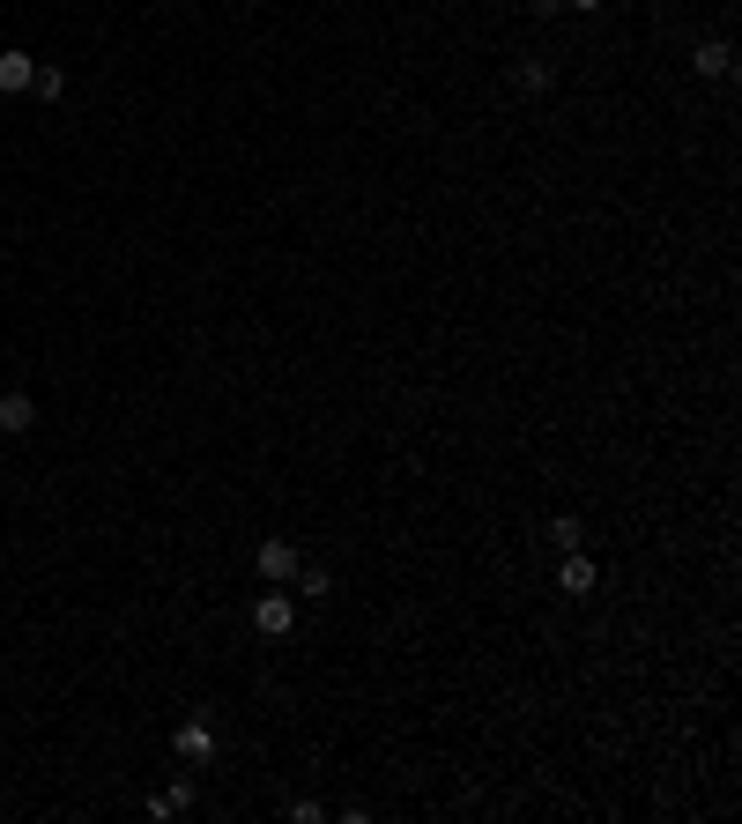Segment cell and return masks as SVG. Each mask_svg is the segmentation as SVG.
Here are the masks:
<instances>
[{
    "label": "cell",
    "mask_w": 742,
    "mask_h": 824,
    "mask_svg": "<svg viewBox=\"0 0 742 824\" xmlns=\"http://www.w3.org/2000/svg\"><path fill=\"white\" fill-rule=\"evenodd\" d=\"M253 625L268 631V639H290V631H297V601L290 595H260V601H253Z\"/></svg>",
    "instance_id": "1"
},
{
    "label": "cell",
    "mask_w": 742,
    "mask_h": 824,
    "mask_svg": "<svg viewBox=\"0 0 742 824\" xmlns=\"http://www.w3.org/2000/svg\"><path fill=\"white\" fill-rule=\"evenodd\" d=\"M253 565H260V579H275V587H282V579H297V549L282 543V535H268V543L253 549Z\"/></svg>",
    "instance_id": "2"
},
{
    "label": "cell",
    "mask_w": 742,
    "mask_h": 824,
    "mask_svg": "<svg viewBox=\"0 0 742 824\" xmlns=\"http://www.w3.org/2000/svg\"><path fill=\"white\" fill-rule=\"evenodd\" d=\"M172 750L186 758V765H208V758H216V728H208V721H186V728L172 735Z\"/></svg>",
    "instance_id": "3"
},
{
    "label": "cell",
    "mask_w": 742,
    "mask_h": 824,
    "mask_svg": "<svg viewBox=\"0 0 742 824\" xmlns=\"http://www.w3.org/2000/svg\"><path fill=\"white\" fill-rule=\"evenodd\" d=\"M38 424V401L16 387V394H0V439H23V431Z\"/></svg>",
    "instance_id": "4"
},
{
    "label": "cell",
    "mask_w": 742,
    "mask_h": 824,
    "mask_svg": "<svg viewBox=\"0 0 742 824\" xmlns=\"http://www.w3.org/2000/svg\"><path fill=\"white\" fill-rule=\"evenodd\" d=\"M30 82H38V60L30 52H0V97H23Z\"/></svg>",
    "instance_id": "5"
},
{
    "label": "cell",
    "mask_w": 742,
    "mask_h": 824,
    "mask_svg": "<svg viewBox=\"0 0 742 824\" xmlns=\"http://www.w3.org/2000/svg\"><path fill=\"white\" fill-rule=\"evenodd\" d=\"M557 587H565V595H594V557H587V549H565V565H557Z\"/></svg>",
    "instance_id": "6"
},
{
    "label": "cell",
    "mask_w": 742,
    "mask_h": 824,
    "mask_svg": "<svg viewBox=\"0 0 742 824\" xmlns=\"http://www.w3.org/2000/svg\"><path fill=\"white\" fill-rule=\"evenodd\" d=\"M691 60H698V75H713V82H720L728 68H735V45H728V38H705V45H698Z\"/></svg>",
    "instance_id": "7"
},
{
    "label": "cell",
    "mask_w": 742,
    "mask_h": 824,
    "mask_svg": "<svg viewBox=\"0 0 742 824\" xmlns=\"http://www.w3.org/2000/svg\"><path fill=\"white\" fill-rule=\"evenodd\" d=\"M148 810H156V817H186V810H194V780H172V787L148 802Z\"/></svg>",
    "instance_id": "8"
},
{
    "label": "cell",
    "mask_w": 742,
    "mask_h": 824,
    "mask_svg": "<svg viewBox=\"0 0 742 824\" xmlns=\"http://www.w3.org/2000/svg\"><path fill=\"white\" fill-rule=\"evenodd\" d=\"M513 90L543 97V90H549V68H543V60H513Z\"/></svg>",
    "instance_id": "9"
},
{
    "label": "cell",
    "mask_w": 742,
    "mask_h": 824,
    "mask_svg": "<svg viewBox=\"0 0 742 824\" xmlns=\"http://www.w3.org/2000/svg\"><path fill=\"white\" fill-rule=\"evenodd\" d=\"M297 595H334V573L327 565H297Z\"/></svg>",
    "instance_id": "10"
},
{
    "label": "cell",
    "mask_w": 742,
    "mask_h": 824,
    "mask_svg": "<svg viewBox=\"0 0 742 824\" xmlns=\"http://www.w3.org/2000/svg\"><path fill=\"white\" fill-rule=\"evenodd\" d=\"M579 535H587V527L571 521V513H557V521H549V543H557V549H579Z\"/></svg>",
    "instance_id": "11"
},
{
    "label": "cell",
    "mask_w": 742,
    "mask_h": 824,
    "mask_svg": "<svg viewBox=\"0 0 742 824\" xmlns=\"http://www.w3.org/2000/svg\"><path fill=\"white\" fill-rule=\"evenodd\" d=\"M30 90H38V97H68V75H60V68H38V82H30Z\"/></svg>",
    "instance_id": "12"
},
{
    "label": "cell",
    "mask_w": 742,
    "mask_h": 824,
    "mask_svg": "<svg viewBox=\"0 0 742 824\" xmlns=\"http://www.w3.org/2000/svg\"><path fill=\"white\" fill-rule=\"evenodd\" d=\"M527 8H535V16H565V0H527Z\"/></svg>",
    "instance_id": "13"
},
{
    "label": "cell",
    "mask_w": 742,
    "mask_h": 824,
    "mask_svg": "<svg viewBox=\"0 0 742 824\" xmlns=\"http://www.w3.org/2000/svg\"><path fill=\"white\" fill-rule=\"evenodd\" d=\"M565 8H579V16H594V8H601V0H565Z\"/></svg>",
    "instance_id": "14"
}]
</instances>
